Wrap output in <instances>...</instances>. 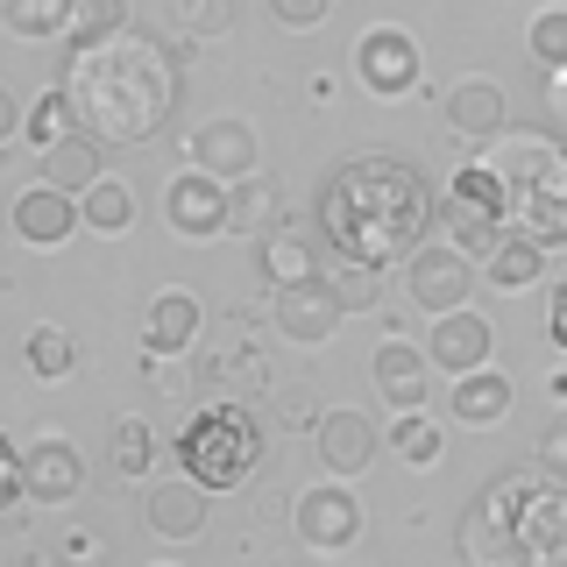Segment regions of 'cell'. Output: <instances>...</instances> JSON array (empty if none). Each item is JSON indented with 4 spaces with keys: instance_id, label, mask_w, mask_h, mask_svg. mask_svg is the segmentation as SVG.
Instances as JSON below:
<instances>
[{
    "instance_id": "obj_27",
    "label": "cell",
    "mask_w": 567,
    "mask_h": 567,
    "mask_svg": "<svg viewBox=\"0 0 567 567\" xmlns=\"http://www.w3.org/2000/svg\"><path fill=\"white\" fill-rule=\"evenodd\" d=\"M199 383L206 390H262L270 383V362H262V348L256 341H227V348H213V354H199Z\"/></svg>"
},
{
    "instance_id": "obj_3",
    "label": "cell",
    "mask_w": 567,
    "mask_h": 567,
    "mask_svg": "<svg viewBox=\"0 0 567 567\" xmlns=\"http://www.w3.org/2000/svg\"><path fill=\"white\" fill-rule=\"evenodd\" d=\"M483 164L504 177L511 235L539 241L546 256L567 248V142L546 128H504L483 150Z\"/></svg>"
},
{
    "instance_id": "obj_13",
    "label": "cell",
    "mask_w": 567,
    "mask_h": 567,
    "mask_svg": "<svg viewBox=\"0 0 567 567\" xmlns=\"http://www.w3.org/2000/svg\"><path fill=\"white\" fill-rule=\"evenodd\" d=\"M8 220H14V241H22V248H64L71 235H85L79 199H71V192H58V185H43V177L14 192Z\"/></svg>"
},
{
    "instance_id": "obj_25",
    "label": "cell",
    "mask_w": 567,
    "mask_h": 567,
    "mask_svg": "<svg viewBox=\"0 0 567 567\" xmlns=\"http://www.w3.org/2000/svg\"><path fill=\"white\" fill-rule=\"evenodd\" d=\"M71 22H79V0H0V29L14 43H71Z\"/></svg>"
},
{
    "instance_id": "obj_10",
    "label": "cell",
    "mask_w": 567,
    "mask_h": 567,
    "mask_svg": "<svg viewBox=\"0 0 567 567\" xmlns=\"http://www.w3.org/2000/svg\"><path fill=\"white\" fill-rule=\"evenodd\" d=\"M227 192H235V185H220L213 171H177L171 185H164V227H171L177 241L227 235Z\"/></svg>"
},
{
    "instance_id": "obj_8",
    "label": "cell",
    "mask_w": 567,
    "mask_h": 567,
    "mask_svg": "<svg viewBox=\"0 0 567 567\" xmlns=\"http://www.w3.org/2000/svg\"><path fill=\"white\" fill-rule=\"evenodd\" d=\"M404 298L425 319H447L475 298V256H461L454 241H425L412 262H404Z\"/></svg>"
},
{
    "instance_id": "obj_38",
    "label": "cell",
    "mask_w": 567,
    "mask_h": 567,
    "mask_svg": "<svg viewBox=\"0 0 567 567\" xmlns=\"http://www.w3.org/2000/svg\"><path fill=\"white\" fill-rule=\"evenodd\" d=\"M277 419H284V433H291V425H319L327 412H312V390H306V383H291V390L277 398Z\"/></svg>"
},
{
    "instance_id": "obj_22",
    "label": "cell",
    "mask_w": 567,
    "mask_h": 567,
    "mask_svg": "<svg viewBox=\"0 0 567 567\" xmlns=\"http://www.w3.org/2000/svg\"><path fill=\"white\" fill-rule=\"evenodd\" d=\"M256 270H262L270 291H291V284L319 277V248H312V235H298V227H270V235L256 241Z\"/></svg>"
},
{
    "instance_id": "obj_7",
    "label": "cell",
    "mask_w": 567,
    "mask_h": 567,
    "mask_svg": "<svg viewBox=\"0 0 567 567\" xmlns=\"http://www.w3.org/2000/svg\"><path fill=\"white\" fill-rule=\"evenodd\" d=\"M354 79H362L369 100H412L425 85V50L412 29L398 22H377L362 29V43H354Z\"/></svg>"
},
{
    "instance_id": "obj_28",
    "label": "cell",
    "mask_w": 567,
    "mask_h": 567,
    "mask_svg": "<svg viewBox=\"0 0 567 567\" xmlns=\"http://www.w3.org/2000/svg\"><path fill=\"white\" fill-rule=\"evenodd\" d=\"M79 213H85V235H100V241H121V235L135 227V192L121 185L114 171H106L100 185H93V192L79 199Z\"/></svg>"
},
{
    "instance_id": "obj_26",
    "label": "cell",
    "mask_w": 567,
    "mask_h": 567,
    "mask_svg": "<svg viewBox=\"0 0 567 567\" xmlns=\"http://www.w3.org/2000/svg\"><path fill=\"white\" fill-rule=\"evenodd\" d=\"M546 277V248L539 241H525V235H504L483 256V284L489 291H504V298H518V291H532V284Z\"/></svg>"
},
{
    "instance_id": "obj_40",
    "label": "cell",
    "mask_w": 567,
    "mask_h": 567,
    "mask_svg": "<svg viewBox=\"0 0 567 567\" xmlns=\"http://www.w3.org/2000/svg\"><path fill=\"white\" fill-rule=\"evenodd\" d=\"M532 454H539L546 468H560V475H567V419H554V425H546V433H539V447H532Z\"/></svg>"
},
{
    "instance_id": "obj_36",
    "label": "cell",
    "mask_w": 567,
    "mask_h": 567,
    "mask_svg": "<svg viewBox=\"0 0 567 567\" xmlns=\"http://www.w3.org/2000/svg\"><path fill=\"white\" fill-rule=\"evenodd\" d=\"M177 22H185V35L213 43V35L235 29V0H177Z\"/></svg>"
},
{
    "instance_id": "obj_32",
    "label": "cell",
    "mask_w": 567,
    "mask_h": 567,
    "mask_svg": "<svg viewBox=\"0 0 567 567\" xmlns=\"http://www.w3.org/2000/svg\"><path fill=\"white\" fill-rule=\"evenodd\" d=\"M135 29V0H79V22H71V50L114 43V35Z\"/></svg>"
},
{
    "instance_id": "obj_41",
    "label": "cell",
    "mask_w": 567,
    "mask_h": 567,
    "mask_svg": "<svg viewBox=\"0 0 567 567\" xmlns=\"http://www.w3.org/2000/svg\"><path fill=\"white\" fill-rule=\"evenodd\" d=\"M546 333H554V348L567 354V277L554 284V306H546Z\"/></svg>"
},
{
    "instance_id": "obj_43",
    "label": "cell",
    "mask_w": 567,
    "mask_h": 567,
    "mask_svg": "<svg viewBox=\"0 0 567 567\" xmlns=\"http://www.w3.org/2000/svg\"><path fill=\"white\" fill-rule=\"evenodd\" d=\"M14 567H71V560H64V554H22Z\"/></svg>"
},
{
    "instance_id": "obj_12",
    "label": "cell",
    "mask_w": 567,
    "mask_h": 567,
    "mask_svg": "<svg viewBox=\"0 0 567 567\" xmlns=\"http://www.w3.org/2000/svg\"><path fill=\"white\" fill-rule=\"evenodd\" d=\"M270 319H277V341H291V348H327L333 333H341L348 306L333 298L327 277H312V284H291V291H277Z\"/></svg>"
},
{
    "instance_id": "obj_34",
    "label": "cell",
    "mask_w": 567,
    "mask_h": 567,
    "mask_svg": "<svg viewBox=\"0 0 567 567\" xmlns=\"http://www.w3.org/2000/svg\"><path fill=\"white\" fill-rule=\"evenodd\" d=\"M333 298H341L348 312H377L383 306V270H369V262H333Z\"/></svg>"
},
{
    "instance_id": "obj_44",
    "label": "cell",
    "mask_w": 567,
    "mask_h": 567,
    "mask_svg": "<svg viewBox=\"0 0 567 567\" xmlns=\"http://www.w3.org/2000/svg\"><path fill=\"white\" fill-rule=\"evenodd\" d=\"M270 567H306V554H284V560H270Z\"/></svg>"
},
{
    "instance_id": "obj_39",
    "label": "cell",
    "mask_w": 567,
    "mask_h": 567,
    "mask_svg": "<svg viewBox=\"0 0 567 567\" xmlns=\"http://www.w3.org/2000/svg\"><path fill=\"white\" fill-rule=\"evenodd\" d=\"M58 554L71 560V567H93L100 560V532H85V525H71L64 539H58Z\"/></svg>"
},
{
    "instance_id": "obj_29",
    "label": "cell",
    "mask_w": 567,
    "mask_h": 567,
    "mask_svg": "<svg viewBox=\"0 0 567 567\" xmlns=\"http://www.w3.org/2000/svg\"><path fill=\"white\" fill-rule=\"evenodd\" d=\"M270 227H277V192H270V177H241V185L235 192H227V235H270Z\"/></svg>"
},
{
    "instance_id": "obj_18",
    "label": "cell",
    "mask_w": 567,
    "mask_h": 567,
    "mask_svg": "<svg viewBox=\"0 0 567 567\" xmlns=\"http://www.w3.org/2000/svg\"><path fill=\"white\" fill-rule=\"evenodd\" d=\"M206 496L192 475H164V483H150V496H142V525L156 532V539H199L206 532Z\"/></svg>"
},
{
    "instance_id": "obj_17",
    "label": "cell",
    "mask_w": 567,
    "mask_h": 567,
    "mask_svg": "<svg viewBox=\"0 0 567 567\" xmlns=\"http://www.w3.org/2000/svg\"><path fill=\"white\" fill-rule=\"evenodd\" d=\"M22 475H29V504H71L85 489V454L64 433H35L22 447Z\"/></svg>"
},
{
    "instance_id": "obj_19",
    "label": "cell",
    "mask_w": 567,
    "mask_h": 567,
    "mask_svg": "<svg viewBox=\"0 0 567 567\" xmlns=\"http://www.w3.org/2000/svg\"><path fill=\"white\" fill-rule=\"evenodd\" d=\"M440 106H447V128L468 135V142H496V135L511 128V100H504V85H496V79H461Z\"/></svg>"
},
{
    "instance_id": "obj_16",
    "label": "cell",
    "mask_w": 567,
    "mask_h": 567,
    "mask_svg": "<svg viewBox=\"0 0 567 567\" xmlns=\"http://www.w3.org/2000/svg\"><path fill=\"white\" fill-rule=\"evenodd\" d=\"M369 377H377L390 412H425V398H433V354H425V341L390 333L377 348V362H369Z\"/></svg>"
},
{
    "instance_id": "obj_33",
    "label": "cell",
    "mask_w": 567,
    "mask_h": 567,
    "mask_svg": "<svg viewBox=\"0 0 567 567\" xmlns=\"http://www.w3.org/2000/svg\"><path fill=\"white\" fill-rule=\"evenodd\" d=\"M29 369H35L43 383H64L71 369H79V341H71V327H58V319L29 327Z\"/></svg>"
},
{
    "instance_id": "obj_2",
    "label": "cell",
    "mask_w": 567,
    "mask_h": 567,
    "mask_svg": "<svg viewBox=\"0 0 567 567\" xmlns=\"http://www.w3.org/2000/svg\"><path fill=\"white\" fill-rule=\"evenodd\" d=\"M64 93L79 106V128L100 135L106 150H142L171 128L177 114V58L156 35H114V43L71 50L64 64Z\"/></svg>"
},
{
    "instance_id": "obj_20",
    "label": "cell",
    "mask_w": 567,
    "mask_h": 567,
    "mask_svg": "<svg viewBox=\"0 0 567 567\" xmlns=\"http://www.w3.org/2000/svg\"><path fill=\"white\" fill-rule=\"evenodd\" d=\"M35 171H43V185H58V192H71V199H85V192L106 177V142L79 128V135H64L58 150L35 156Z\"/></svg>"
},
{
    "instance_id": "obj_35",
    "label": "cell",
    "mask_w": 567,
    "mask_h": 567,
    "mask_svg": "<svg viewBox=\"0 0 567 567\" xmlns=\"http://www.w3.org/2000/svg\"><path fill=\"white\" fill-rule=\"evenodd\" d=\"M525 50L546 71H560L567 64V8H539V14H532V22H525Z\"/></svg>"
},
{
    "instance_id": "obj_5",
    "label": "cell",
    "mask_w": 567,
    "mask_h": 567,
    "mask_svg": "<svg viewBox=\"0 0 567 567\" xmlns=\"http://www.w3.org/2000/svg\"><path fill=\"white\" fill-rule=\"evenodd\" d=\"M489 489L511 518V554H518V567H567V475L532 461V468L496 475Z\"/></svg>"
},
{
    "instance_id": "obj_21",
    "label": "cell",
    "mask_w": 567,
    "mask_h": 567,
    "mask_svg": "<svg viewBox=\"0 0 567 567\" xmlns=\"http://www.w3.org/2000/svg\"><path fill=\"white\" fill-rule=\"evenodd\" d=\"M199 327H206V312H199L192 291H156L150 319H142V348L150 354H185V348H199Z\"/></svg>"
},
{
    "instance_id": "obj_11",
    "label": "cell",
    "mask_w": 567,
    "mask_h": 567,
    "mask_svg": "<svg viewBox=\"0 0 567 567\" xmlns=\"http://www.w3.org/2000/svg\"><path fill=\"white\" fill-rule=\"evenodd\" d=\"M185 156H192V171H213L220 185H241V177H256V164H262V142L241 114H213V121L192 128Z\"/></svg>"
},
{
    "instance_id": "obj_23",
    "label": "cell",
    "mask_w": 567,
    "mask_h": 567,
    "mask_svg": "<svg viewBox=\"0 0 567 567\" xmlns=\"http://www.w3.org/2000/svg\"><path fill=\"white\" fill-rule=\"evenodd\" d=\"M518 390H511L504 369H475V377H454V425H504Z\"/></svg>"
},
{
    "instance_id": "obj_14",
    "label": "cell",
    "mask_w": 567,
    "mask_h": 567,
    "mask_svg": "<svg viewBox=\"0 0 567 567\" xmlns=\"http://www.w3.org/2000/svg\"><path fill=\"white\" fill-rule=\"evenodd\" d=\"M425 354H433L440 377H475V369L496 362V327L475 306H461V312H447V319L425 327Z\"/></svg>"
},
{
    "instance_id": "obj_6",
    "label": "cell",
    "mask_w": 567,
    "mask_h": 567,
    "mask_svg": "<svg viewBox=\"0 0 567 567\" xmlns=\"http://www.w3.org/2000/svg\"><path fill=\"white\" fill-rule=\"evenodd\" d=\"M440 235H447L461 256H475V262L511 235V199H504V177H496L489 164L454 171V185L440 192Z\"/></svg>"
},
{
    "instance_id": "obj_31",
    "label": "cell",
    "mask_w": 567,
    "mask_h": 567,
    "mask_svg": "<svg viewBox=\"0 0 567 567\" xmlns=\"http://www.w3.org/2000/svg\"><path fill=\"white\" fill-rule=\"evenodd\" d=\"M440 447H447V433H440L425 412H398V419H390V454H398L404 468H440Z\"/></svg>"
},
{
    "instance_id": "obj_37",
    "label": "cell",
    "mask_w": 567,
    "mask_h": 567,
    "mask_svg": "<svg viewBox=\"0 0 567 567\" xmlns=\"http://www.w3.org/2000/svg\"><path fill=\"white\" fill-rule=\"evenodd\" d=\"M333 14V0H270V22L277 29H319Z\"/></svg>"
},
{
    "instance_id": "obj_1",
    "label": "cell",
    "mask_w": 567,
    "mask_h": 567,
    "mask_svg": "<svg viewBox=\"0 0 567 567\" xmlns=\"http://www.w3.org/2000/svg\"><path fill=\"white\" fill-rule=\"evenodd\" d=\"M425 227H440V199L425 192L412 156H348L319 185V241L333 262H369V270H404L425 248Z\"/></svg>"
},
{
    "instance_id": "obj_9",
    "label": "cell",
    "mask_w": 567,
    "mask_h": 567,
    "mask_svg": "<svg viewBox=\"0 0 567 567\" xmlns=\"http://www.w3.org/2000/svg\"><path fill=\"white\" fill-rule=\"evenodd\" d=\"M291 532H298L306 554H341V546L362 539V504H354L348 483L327 475V483H312V489L291 496Z\"/></svg>"
},
{
    "instance_id": "obj_24",
    "label": "cell",
    "mask_w": 567,
    "mask_h": 567,
    "mask_svg": "<svg viewBox=\"0 0 567 567\" xmlns=\"http://www.w3.org/2000/svg\"><path fill=\"white\" fill-rule=\"evenodd\" d=\"M106 461H114V475H128V483H150L156 461H164V433H156L150 419L121 412L114 425H106Z\"/></svg>"
},
{
    "instance_id": "obj_30",
    "label": "cell",
    "mask_w": 567,
    "mask_h": 567,
    "mask_svg": "<svg viewBox=\"0 0 567 567\" xmlns=\"http://www.w3.org/2000/svg\"><path fill=\"white\" fill-rule=\"evenodd\" d=\"M64 135H79V106H71V93H64V85H50V93L29 106V121H22V142H29L35 156H43V150H58Z\"/></svg>"
},
{
    "instance_id": "obj_4",
    "label": "cell",
    "mask_w": 567,
    "mask_h": 567,
    "mask_svg": "<svg viewBox=\"0 0 567 567\" xmlns=\"http://www.w3.org/2000/svg\"><path fill=\"white\" fill-rule=\"evenodd\" d=\"M171 461H177V475H192L199 489H241V483H256V468H262V425H256L248 404L213 398L177 425Z\"/></svg>"
},
{
    "instance_id": "obj_42",
    "label": "cell",
    "mask_w": 567,
    "mask_h": 567,
    "mask_svg": "<svg viewBox=\"0 0 567 567\" xmlns=\"http://www.w3.org/2000/svg\"><path fill=\"white\" fill-rule=\"evenodd\" d=\"M546 114H567V64L546 71Z\"/></svg>"
},
{
    "instance_id": "obj_15",
    "label": "cell",
    "mask_w": 567,
    "mask_h": 567,
    "mask_svg": "<svg viewBox=\"0 0 567 567\" xmlns=\"http://www.w3.org/2000/svg\"><path fill=\"white\" fill-rule=\"evenodd\" d=\"M312 454H319V468H327L333 483H354V475L383 454V433H377L369 412H348V404H341V412H327L312 425Z\"/></svg>"
}]
</instances>
